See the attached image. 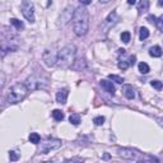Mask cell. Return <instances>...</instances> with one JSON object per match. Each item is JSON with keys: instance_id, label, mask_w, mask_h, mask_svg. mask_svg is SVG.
Here are the masks:
<instances>
[{"instance_id": "cell-1", "label": "cell", "mask_w": 163, "mask_h": 163, "mask_svg": "<svg viewBox=\"0 0 163 163\" xmlns=\"http://www.w3.org/2000/svg\"><path fill=\"white\" fill-rule=\"evenodd\" d=\"M89 28V14L83 6L75 9L73 14V29L77 36H84Z\"/></svg>"}, {"instance_id": "cell-2", "label": "cell", "mask_w": 163, "mask_h": 163, "mask_svg": "<svg viewBox=\"0 0 163 163\" xmlns=\"http://www.w3.org/2000/svg\"><path fill=\"white\" fill-rule=\"evenodd\" d=\"M74 57H75V46L74 45H66L59 51V65L61 68H69L74 62Z\"/></svg>"}, {"instance_id": "cell-3", "label": "cell", "mask_w": 163, "mask_h": 163, "mask_svg": "<svg viewBox=\"0 0 163 163\" xmlns=\"http://www.w3.org/2000/svg\"><path fill=\"white\" fill-rule=\"evenodd\" d=\"M28 87L26 84L22 83H17L10 88L8 92V101L9 103H18L21 101H23L26 98V96L28 93Z\"/></svg>"}, {"instance_id": "cell-4", "label": "cell", "mask_w": 163, "mask_h": 163, "mask_svg": "<svg viewBox=\"0 0 163 163\" xmlns=\"http://www.w3.org/2000/svg\"><path fill=\"white\" fill-rule=\"evenodd\" d=\"M47 84H49V79L45 77H41V75H31L26 80V86L31 91L43 89V88L47 87Z\"/></svg>"}, {"instance_id": "cell-5", "label": "cell", "mask_w": 163, "mask_h": 163, "mask_svg": "<svg viewBox=\"0 0 163 163\" xmlns=\"http://www.w3.org/2000/svg\"><path fill=\"white\" fill-rule=\"evenodd\" d=\"M22 13H23L26 19L29 21L31 23L35 22V8H33V4L31 1L23 0V3H22Z\"/></svg>"}, {"instance_id": "cell-6", "label": "cell", "mask_w": 163, "mask_h": 163, "mask_svg": "<svg viewBox=\"0 0 163 163\" xmlns=\"http://www.w3.org/2000/svg\"><path fill=\"white\" fill-rule=\"evenodd\" d=\"M61 147V142L59 139H51V140H47V142L41 144V148H40V153L42 154H46L49 153L50 150H55V149H59Z\"/></svg>"}, {"instance_id": "cell-7", "label": "cell", "mask_w": 163, "mask_h": 163, "mask_svg": "<svg viewBox=\"0 0 163 163\" xmlns=\"http://www.w3.org/2000/svg\"><path fill=\"white\" fill-rule=\"evenodd\" d=\"M57 57H59V54L54 52L51 50H45L42 54V60L45 61V64L47 66H54L57 61Z\"/></svg>"}, {"instance_id": "cell-8", "label": "cell", "mask_w": 163, "mask_h": 163, "mask_svg": "<svg viewBox=\"0 0 163 163\" xmlns=\"http://www.w3.org/2000/svg\"><path fill=\"white\" fill-rule=\"evenodd\" d=\"M118 155L125 159H134L135 158V153L131 149H128V148H118L117 149Z\"/></svg>"}, {"instance_id": "cell-9", "label": "cell", "mask_w": 163, "mask_h": 163, "mask_svg": "<svg viewBox=\"0 0 163 163\" xmlns=\"http://www.w3.org/2000/svg\"><path fill=\"white\" fill-rule=\"evenodd\" d=\"M101 87H102V89L107 92V93H110V94H115V87H113V84H112V82H108V80H101Z\"/></svg>"}, {"instance_id": "cell-10", "label": "cell", "mask_w": 163, "mask_h": 163, "mask_svg": "<svg viewBox=\"0 0 163 163\" xmlns=\"http://www.w3.org/2000/svg\"><path fill=\"white\" fill-rule=\"evenodd\" d=\"M68 96H69V91L66 89V88H64V89H60L56 93V101L59 103H61V105H64V103H66Z\"/></svg>"}, {"instance_id": "cell-11", "label": "cell", "mask_w": 163, "mask_h": 163, "mask_svg": "<svg viewBox=\"0 0 163 163\" xmlns=\"http://www.w3.org/2000/svg\"><path fill=\"white\" fill-rule=\"evenodd\" d=\"M122 92H124L125 97H126L128 99H133L135 97V92H134V88H133L131 86H129V84H126V86L122 87Z\"/></svg>"}, {"instance_id": "cell-12", "label": "cell", "mask_w": 163, "mask_h": 163, "mask_svg": "<svg viewBox=\"0 0 163 163\" xmlns=\"http://www.w3.org/2000/svg\"><path fill=\"white\" fill-rule=\"evenodd\" d=\"M148 9H149V0H140L139 5H138L139 13H145Z\"/></svg>"}, {"instance_id": "cell-13", "label": "cell", "mask_w": 163, "mask_h": 163, "mask_svg": "<svg viewBox=\"0 0 163 163\" xmlns=\"http://www.w3.org/2000/svg\"><path fill=\"white\" fill-rule=\"evenodd\" d=\"M149 55L153 57H161L162 56V49L159 46H153L149 50Z\"/></svg>"}, {"instance_id": "cell-14", "label": "cell", "mask_w": 163, "mask_h": 163, "mask_svg": "<svg viewBox=\"0 0 163 163\" xmlns=\"http://www.w3.org/2000/svg\"><path fill=\"white\" fill-rule=\"evenodd\" d=\"M10 23H12L17 29H19V31H22V29L24 28L23 22L19 21V19H17V18H12V19H10Z\"/></svg>"}, {"instance_id": "cell-15", "label": "cell", "mask_w": 163, "mask_h": 163, "mask_svg": "<svg viewBox=\"0 0 163 163\" xmlns=\"http://www.w3.org/2000/svg\"><path fill=\"white\" fill-rule=\"evenodd\" d=\"M52 116H54V118L56 121H62L64 120V112L62 111H60V110H54L52 111Z\"/></svg>"}, {"instance_id": "cell-16", "label": "cell", "mask_w": 163, "mask_h": 163, "mask_svg": "<svg viewBox=\"0 0 163 163\" xmlns=\"http://www.w3.org/2000/svg\"><path fill=\"white\" fill-rule=\"evenodd\" d=\"M69 121H70V124H73V125H79L80 124V116L78 113H72L69 117Z\"/></svg>"}, {"instance_id": "cell-17", "label": "cell", "mask_w": 163, "mask_h": 163, "mask_svg": "<svg viewBox=\"0 0 163 163\" xmlns=\"http://www.w3.org/2000/svg\"><path fill=\"white\" fill-rule=\"evenodd\" d=\"M29 142L31 143H33V144H38L40 143V140H41V138H40V135L37 134V133H31L29 134Z\"/></svg>"}, {"instance_id": "cell-18", "label": "cell", "mask_w": 163, "mask_h": 163, "mask_svg": "<svg viewBox=\"0 0 163 163\" xmlns=\"http://www.w3.org/2000/svg\"><path fill=\"white\" fill-rule=\"evenodd\" d=\"M149 37V29L147 27H142L140 28V40H145Z\"/></svg>"}, {"instance_id": "cell-19", "label": "cell", "mask_w": 163, "mask_h": 163, "mask_svg": "<svg viewBox=\"0 0 163 163\" xmlns=\"http://www.w3.org/2000/svg\"><path fill=\"white\" fill-rule=\"evenodd\" d=\"M139 72L142 74L149 73V66H148V64H145V62H140L139 64Z\"/></svg>"}, {"instance_id": "cell-20", "label": "cell", "mask_w": 163, "mask_h": 163, "mask_svg": "<svg viewBox=\"0 0 163 163\" xmlns=\"http://www.w3.org/2000/svg\"><path fill=\"white\" fill-rule=\"evenodd\" d=\"M108 78H110L111 80H113V82H116V83H118V84L124 83V78H121V77H118V75H115V74H110Z\"/></svg>"}, {"instance_id": "cell-21", "label": "cell", "mask_w": 163, "mask_h": 163, "mask_svg": "<svg viewBox=\"0 0 163 163\" xmlns=\"http://www.w3.org/2000/svg\"><path fill=\"white\" fill-rule=\"evenodd\" d=\"M130 32H122L121 33V40H122V42H125V43H129L130 42Z\"/></svg>"}, {"instance_id": "cell-22", "label": "cell", "mask_w": 163, "mask_h": 163, "mask_svg": "<svg viewBox=\"0 0 163 163\" xmlns=\"http://www.w3.org/2000/svg\"><path fill=\"white\" fill-rule=\"evenodd\" d=\"M150 84H152V87L155 88V89H158V91H161L162 87H163V83H162V82H159V80H152Z\"/></svg>"}, {"instance_id": "cell-23", "label": "cell", "mask_w": 163, "mask_h": 163, "mask_svg": "<svg viewBox=\"0 0 163 163\" xmlns=\"http://www.w3.org/2000/svg\"><path fill=\"white\" fill-rule=\"evenodd\" d=\"M93 122L97 126H101V125H103V122H105V117L103 116H98V117H94L93 118Z\"/></svg>"}, {"instance_id": "cell-24", "label": "cell", "mask_w": 163, "mask_h": 163, "mask_svg": "<svg viewBox=\"0 0 163 163\" xmlns=\"http://www.w3.org/2000/svg\"><path fill=\"white\" fill-rule=\"evenodd\" d=\"M155 24H157V27H158V28H159V29H161V31L163 32V14H162V16L158 18L157 21H155Z\"/></svg>"}, {"instance_id": "cell-25", "label": "cell", "mask_w": 163, "mask_h": 163, "mask_svg": "<svg viewBox=\"0 0 163 163\" xmlns=\"http://www.w3.org/2000/svg\"><path fill=\"white\" fill-rule=\"evenodd\" d=\"M9 158H10V161L16 162V161L19 159V154L16 153V152H9Z\"/></svg>"}, {"instance_id": "cell-26", "label": "cell", "mask_w": 163, "mask_h": 163, "mask_svg": "<svg viewBox=\"0 0 163 163\" xmlns=\"http://www.w3.org/2000/svg\"><path fill=\"white\" fill-rule=\"evenodd\" d=\"M129 65H130V64H129L128 61H124V60H122V61H118V68L122 69V70H126V69L129 68Z\"/></svg>"}, {"instance_id": "cell-27", "label": "cell", "mask_w": 163, "mask_h": 163, "mask_svg": "<svg viewBox=\"0 0 163 163\" xmlns=\"http://www.w3.org/2000/svg\"><path fill=\"white\" fill-rule=\"evenodd\" d=\"M79 1H80L82 5H89L92 3V0H79Z\"/></svg>"}, {"instance_id": "cell-28", "label": "cell", "mask_w": 163, "mask_h": 163, "mask_svg": "<svg viewBox=\"0 0 163 163\" xmlns=\"http://www.w3.org/2000/svg\"><path fill=\"white\" fill-rule=\"evenodd\" d=\"M135 60H136V57H135V56H131V57H130V62H129V64H130V65H134V64H135Z\"/></svg>"}, {"instance_id": "cell-29", "label": "cell", "mask_w": 163, "mask_h": 163, "mask_svg": "<svg viewBox=\"0 0 163 163\" xmlns=\"http://www.w3.org/2000/svg\"><path fill=\"white\" fill-rule=\"evenodd\" d=\"M103 159H105V161L110 159V154H108V153H105V154H103Z\"/></svg>"}, {"instance_id": "cell-30", "label": "cell", "mask_w": 163, "mask_h": 163, "mask_svg": "<svg viewBox=\"0 0 163 163\" xmlns=\"http://www.w3.org/2000/svg\"><path fill=\"white\" fill-rule=\"evenodd\" d=\"M128 3H129L130 5H134L135 3H136V0H128Z\"/></svg>"}, {"instance_id": "cell-31", "label": "cell", "mask_w": 163, "mask_h": 163, "mask_svg": "<svg viewBox=\"0 0 163 163\" xmlns=\"http://www.w3.org/2000/svg\"><path fill=\"white\" fill-rule=\"evenodd\" d=\"M157 121L159 122V125H161V126H163V120H162V118H157Z\"/></svg>"}, {"instance_id": "cell-32", "label": "cell", "mask_w": 163, "mask_h": 163, "mask_svg": "<svg viewBox=\"0 0 163 163\" xmlns=\"http://www.w3.org/2000/svg\"><path fill=\"white\" fill-rule=\"evenodd\" d=\"M158 5L159 6H163V0H158Z\"/></svg>"}, {"instance_id": "cell-33", "label": "cell", "mask_w": 163, "mask_h": 163, "mask_svg": "<svg viewBox=\"0 0 163 163\" xmlns=\"http://www.w3.org/2000/svg\"><path fill=\"white\" fill-rule=\"evenodd\" d=\"M118 52H120V54H124L125 50H124V49H120V50H118Z\"/></svg>"}]
</instances>
